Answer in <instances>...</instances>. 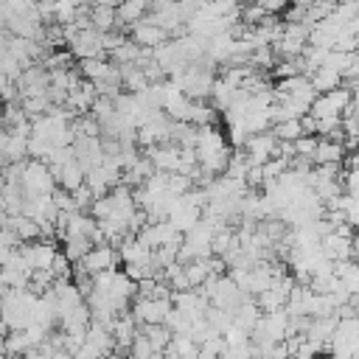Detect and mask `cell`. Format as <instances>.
Masks as SVG:
<instances>
[{
  "label": "cell",
  "instance_id": "cell-25",
  "mask_svg": "<svg viewBox=\"0 0 359 359\" xmlns=\"http://www.w3.org/2000/svg\"><path fill=\"white\" fill-rule=\"evenodd\" d=\"M53 151H56V146H53L50 140H42V137H31V140H28V157H34V160L48 163Z\"/></svg>",
  "mask_w": 359,
  "mask_h": 359
},
{
  "label": "cell",
  "instance_id": "cell-36",
  "mask_svg": "<svg viewBox=\"0 0 359 359\" xmlns=\"http://www.w3.org/2000/svg\"><path fill=\"white\" fill-rule=\"evenodd\" d=\"M62 3H70V6H76V8H84V6H90V0H62Z\"/></svg>",
  "mask_w": 359,
  "mask_h": 359
},
{
  "label": "cell",
  "instance_id": "cell-28",
  "mask_svg": "<svg viewBox=\"0 0 359 359\" xmlns=\"http://www.w3.org/2000/svg\"><path fill=\"white\" fill-rule=\"evenodd\" d=\"M317 143H320V137H317V135H303V137H297V140H294V157H306V160H314Z\"/></svg>",
  "mask_w": 359,
  "mask_h": 359
},
{
  "label": "cell",
  "instance_id": "cell-35",
  "mask_svg": "<svg viewBox=\"0 0 359 359\" xmlns=\"http://www.w3.org/2000/svg\"><path fill=\"white\" fill-rule=\"evenodd\" d=\"M348 31H351V34H356V36H359V14H356V17H353V20H351V25H348Z\"/></svg>",
  "mask_w": 359,
  "mask_h": 359
},
{
  "label": "cell",
  "instance_id": "cell-10",
  "mask_svg": "<svg viewBox=\"0 0 359 359\" xmlns=\"http://www.w3.org/2000/svg\"><path fill=\"white\" fill-rule=\"evenodd\" d=\"M129 36L140 45V48H160L163 42H168V31L165 28H160L157 22H151L149 17H143L140 22H135L132 28H129Z\"/></svg>",
  "mask_w": 359,
  "mask_h": 359
},
{
  "label": "cell",
  "instance_id": "cell-34",
  "mask_svg": "<svg viewBox=\"0 0 359 359\" xmlns=\"http://www.w3.org/2000/svg\"><path fill=\"white\" fill-rule=\"evenodd\" d=\"M123 0H90V6H109V8H118Z\"/></svg>",
  "mask_w": 359,
  "mask_h": 359
},
{
  "label": "cell",
  "instance_id": "cell-30",
  "mask_svg": "<svg viewBox=\"0 0 359 359\" xmlns=\"http://www.w3.org/2000/svg\"><path fill=\"white\" fill-rule=\"evenodd\" d=\"M135 359H149L151 353H154V348H151V342H149V337L140 331L137 334V339H135V345H132V351H129Z\"/></svg>",
  "mask_w": 359,
  "mask_h": 359
},
{
  "label": "cell",
  "instance_id": "cell-21",
  "mask_svg": "<svg viewBox=\"0 0 359 359\" xmlns=\"http://www.w3.org/2000/svg\"><path fill=\"white\" fill-rule=\"evenodd\" d=\"M216 121V107L213 104H205V101H194L191 104V112H188V123L194 126H213Z\"/></svg>",
  "mask_w": 359,
  "mask_h": 359
},
{
  "label": "cell",
  "instance_id": "cell-29",
  "mask_svg": "<svg viewBox=\"0 0 359 359\" xmlns=\"http://www.w3.org/2000/svg\"><path fill=\"white\" fill-rule=\"evenodd\" d=\"M219 359H255L252 342H247V345H227V351Z\"/></svg>",
  "mask_w": 359,
  "mask_h": 359
},
{
  "label": "cell",
  "instance_id": "cell-32",
  "mask_svg": "<svg viewBox=\"0 0 359 359\" xmlns=\"http://www.w3.org/2000/svg\"><path fill=\"white\" fill-rule=\"evenodd\" d=\"M342 188H345V194H351V196L359 199V168H356V171H345Z\"/></svg>",
  "mask_w": 359,
  "mask_h": 359
},
{
  "label": "cell",
  "instance_id": "cell-27",
  "mask_svg": "<svg viewBox=\"0 0 359 359\" xmlns=\"http://www.w3.org/2000/svg\"><path fill=\"white\" fill-rule=\"evenodd\" d=\"M269 14L258 6V3H250V6H241V22L247 25V28H255V25H261L264 20H266Z\"/></svg>",
  "mask_w": 359,
  "mask_h": 359
},
{
  "label": "cell",
  "instance_id": "cell-18",
  "mask_svg": "<svg viewBox=\"0 0 359 359\" xmlns=\"http://www.w3.org/2000/svg\"><path fill=\"white\" fill-rule=\"evenodd\" d=\"M90 20H93V28L101 31V34H109L118 28V8H109V6H90Z\"/></svg>",
  "mask_w": 359,
  "mask_h": 359
},
{
  "label": "cell",
  "instance_id": "cell-23",
  "mask_svg": "<svg viewBox=\"0 0 359 359\" xmlns=\"http://www.w3.org/2000/svg\"><path fill=\"white\" fill-rule=\"evenodd\" d=\"M272 132L278 135V140H297V137H303V135H306V129H303V121H300V118L272 123Z\"/></svg>",
  "mask_w": 359,
  "mask_h": 359
},
{
  "label": "cell",
  "instance_id": "cell-11",
  "mask_svg": "<svg viewBox=\"0 0 359 359\" xmlns=\"http://www.w3.org/2000/svg\"><path fill=\"white\" fill-rule=\"evenodd\" d=\"M137 320L132 317V311H123L118 320H115V325H112V337H115V351H121V353H126V351H132V345H135V339H137Z\"/></svg>",
  "mask_w": 359,
  "mask_h": 359
},
{
  "label": "cell",
  "instance_id": "cell-6",
  "mask_svg": "<svg viewBox=\"0 0 359 359\" xmlns=\"http://www.w3.org/2000/svg\"><path fill=\"white\" fill-rule=\"evenodd\" d=\"M278 135L272 132V129H266V132H258V135H250V140H247V146H244V154H247V160H250V165H264V163H269L272 157H278Z\"/></svg>",
  "mask_w": 359,
  "mask_h": 359
},
{
  "label": "cell",
  "instance_id": "cell-20",
  "mask_svg": "<svg viewBox=\"0 0 359 359\" xmlns=\"http://www.w3.org/2000/svg\"><path fill=\"white\" fill-rule=\"evenodd\" d=\"M168 351H174V353H177V356H182V359H196V356H199V351H202V345H199L191 334H174V339H171Z\"/></svg>",
  "mask_w": 359,
  "mask_h": 359
},
{
  "label": "cell",
  "instance_id": "cell-37",
  "mask_svg": "<svg viewBox=\"0 0 359 359\" xmlns=\"http://www.w3.org/2000/svg\"><path fill=\"white\" fill-rule=\"evenodd\" d=\"M292 3H294V6H303V8H309L314 0H292Z\"/></svg>",
  "mask_w": 359,
  "mask_h": 359
},
{
  "label": "cell",
  "instance_id": "cell-40",
  "mask_svg": "<svg viewBox=\"0 0 359 359\" xmlns=\"http://www.w3.org/2000/svg\"><path fill=\"white\" fill-rule=\"evenodd\" d=\"M353 359H359V339H356V345H353Z\"/></svg>",
  "mask_w": 359,
  "mask_h": 359
},
{
  "label": "cell",
  "instance_id": "cell-33",
  "mask_svg": "<svg viewBox=\"0 0 359 359\" xmlns=\"http://www.w3.org/2000/svg\"><path fill=\"white\" fill-rule=\"evenodd\" d=\"M348 112H351V115H356V118H359V84H353V107H351V109H348ZM348 112H345V115H348Z\"/></svg>",
  "mask_w": 359,
  "mask_h": 359
},
{
  "label": "cell",
  "instance_id": "cell-15",
  "mask_svg": "<svg viewBox=\"0 0 359 359\" xmlns=\"http://www.w3.org/2000/svg\"><path fill=\"white\" fill-rule=\"evenodd\" d=\"M3 227H11L17 233V238H20V244H28V241H39L42 238V227L31 216H25V213H20V216H6L3 213Z\"/></svg>",
  "mask_w": 359,
  "mask_h": 359
},
{
  "label": "cell",
  "instance_id": "cell-13",
  "mask_svg": "<svg viewBox=\"0 0 359 359\" xmlns=\"http://www.w3.org/2000/svg\"><path fill=\"white\" fill-rule=\"evenodd\" d=\"M219 151H227L224 135L216 126H202L199 129V137H196V157L199 160H208V157H213Z\"/></svg>",
  "mask_w": 359,
  "mask_h": 359
},
{
  "label": "cell",
  "instance_id": "cell-4",
  "mask_svg": "<svg viewBox=\"0 0 359 359\" xmlns=\"http://www.w3.org/2000/svg\"><path fill=\"white\" fill-rule=\"evenodd\" d=\"M171 311H174L171 297H137L132 303V317L140 325H165Z\"/></svg>",
  "mask_w": 359,
  "mask_h": 359
},
{
  "label": "cell",
  "instance_id": "cell-7",
  "mask_svg": "<svg viewBox=\"0 0 359 359\" xmlns=\"http://www.w3.org/2000/svg\"><path fill=\"white\" fill-rule=\"evenodd\" d=\"M20 252H22V258L28 261V266H31L34 272H42V269H50V266H53V261H56V255H59V247H56V241H50V238H39V241L20 244Z\"/></svg>",
  "mask_w": 359,
  "mask_h": 359
},
{
  "label": "cell",
  "instance_id": "cell-14",
  "mask_svg": "<svg viewBox=\"0 0 359 359\" xmlns=\"http://www.w3.org/2000/svg\"><path fill=\"white\" fill-rule=\"evenodd\" d=\"M28 140H31V137L14 135L11 129H6V132L0 135V151H3L6 165H8V163H22V160L28 157Z\"/></svg>",
  "mask_w": 359,
  "mask_h": 359
},
{
  "label": "cell",
  "instance_id": "cell-24",
  "mask_svg": "<svg viewBox=\"0 0 359 359\" xmlns=\"http://www.w3.org/2000/svg\"><path fill=\"white\" fill-rule=\"evenodd\" d=\"M93 247H95V244H93L90 238H65V250H62V252H65L73 264H81L84 255H87Z\"/></svg>",
  "mask_w": 359,
  "mask_h": 359
},
{
  "label": "cell",
  "instance_id": "cell-38",
  "mask_svg": "<svg viewBox=\"0 0 359 359\" xmlns=\"http://www.w3.org/2000/svg\"><path fill=\"white\" fill-rule=\"evenodd\" d=\"M149 359H165V351H154Z\"/></svg>",
  "mask_w": 359,
  "mask_h": 359
},
{
  "label": "cell",
  "instance_id": "cell-31",
  "mask_svg": "<svg viewBox=\"0 0 359 359\" xmlns=\"http://www.w3.org/2000/svg\"><path fill=\"white\" fill-rule=\"evenodd\" d=\"M289 3H292V0H258V6H261L269 17H278V14L289 11Z\"/></svg>",
  "mask_w": 359,
  "mask_h": 359
},
{
  "label": "cell",
  "instance_id": "cell-8",
  "mask_svg": "<svg viewBox=\"0 0 359 359\" xmlns=\"http://www.w3.org/2000/svg\"><path fill=\"white\" fill-rule=\"evenodd\" d=\"M67 50H70V56H76L79 62H84V59H101V56H107V50H104V34L95 31V28L79 31L76 39L67 45Z\"/></svg>",
  "mask_w": 359,
  "mask_h": 359
},
{
  "label": "cell",
  "instance_id": "cell-41",
  "mask_svg": "<svg viewBox=\"0 0 359 359\" xmlns=\"http://www.w3.org/2000/svg\"><path fill=\"white\" fill-rule=\"evenodd\" d=\"M98 359H112V353H109V356H98Z\"/></svg>",
  "mask_w": 359,
  "mask_h": 359
},
{
  "label": "cell",
  "instance_id": "cell-17",
  "mask_svg": "<svg viewBox=\"0 0 359 359\" xmlns=\"http://www.w3.org/2000/svg\"><path fill=\"white\" fill-rule=\"evenodd\" d=\"M348 157L345 143L342 140H331V137H320L317 151H314V165H339Z\"/></svg>",
  "mask_w": 359,
  "mask_h": 359
},
{
  "label": "cell",
  "instance_id": "cell-22",
  "mask_svg": "<svg viewBox=\"0 0 359 359\" xmlns=\"http://www.w3.org/2000/svg\"><path fill=\"white\" fill-rule=\"evenodd\" d=\"M140 331L149 337V342H151L154 351H168V345H171V339H174V334H171L168 325H143Z\"/></svg>",
  "mask_w": 359,
  "mask_h": 359
},
{
  "label": "cell",
  "instance_id": "cell-5",
  "mask_svg": "<svg viewBox=\"0 0 359 359\" xmlns=\"http://www.w3.org/2000/svg\"><path fill=\"white\" fill-rule=\"evenodd\" d=\"M171 132H174V121L165 112H157L151 121H146L137 129V146L143 149H154L163 143H171Z\"/></svg>",
  "mask_w": 359,
  "mask_h": 359
},
{
  "label": "cell",
  "instance_id": "cell-39",
  "mask_svg": "<svg viewBox=\"0 0 359 359\" xmlns=\"http://www.w3.org/2000/svg\"><path fill=\"white\" fill-rule=\"evenodd\" d=\"M165 359H182V356H177L174 351H165Z\"/></svg>",
  "mask_w": 359,
  "mask_h": 359
},
{
  "label": "cell",
  "instance_id": "cell-9",
  "mask_svg": "<svg viewBox=\"0 0 359 359\" xmlns=\"http://www.w3.org/2000/svg\"><path fill=\"white\" fill-rule=\"evenodd\" d=\"M118 261H121L118 247H112V244H95V247L84 255L81 266H84L90 275H101V272L118 269Z\"/></svg>",
  "mask_w": 359,
  "mask_h": 359
},
{
  "label": "cell",
  "instance_id": "cell-3",
  "mask_svg": "<svg viewBox=\"0 0 359 359\" xmlns=\"http://www.w3.org/2000/svg\"><path fill=\"white\" fill-rule=\"evenodd\" d=\"M353 107V87H337L331 93H323L317 95V101L311 104V112L314 118H342L348 109Z\"/></svg>",
  "mask_w": 359,
  "mask_h": 359
},
{
  "label": "cell",
  "instance_id": "cell-12",
  "mask_svg": "<svg viewBox=\"0 0 359 359\" xmlns=\"http://www.w3.org/2000/svg\"><path fill=\"white\" fill-rule=\"evenodd\" d=\"M180 157H182V149L177 143H163V146L149 149V160L154 163L157 171H165V174L180 171Z\"/></svg>",
  "mask_w": 359,
  "mask_h": 359
},
{
  "label": "cell",
  "instance_id": "cell-26",
  "mask_svg": "<svg viewBox=\"0 0 359 359\" xmlns=\"http://www.w3.org/2000/svg\"><path fill=\"white\" fill-rule=\"evenodd\" d=\"M165 325L171 328V334H191V328H194V320L185 314V311H180V309H174L171 314H168V320H165Z\"/></svg>",
  "mask_w": 359,
  "mask_h": 359
},
{
  "label": "cell",
  "instance_id": "cell-19",
  "mask_svg": "<svg viewBox=\"0 0 359 359\" xmlns=\"http://www.w3.org/2000/svg\"><path fill=\"white\" fill-rule=\"evenodd\" d=\"M309 79H311V84H314V90L323 95V93H331V90H337V87H342V73H337V70H331V67H317L314 73H309Z\"/></svg>",
  "mask_w": 359,
  "mask_h": 359
},
{
  "label": "cell",
  "instance_id": "cell-2",
  "mask_svg": "<svg viewBox=\"0 0 359 359\" xmlns=\"http://www.w3.org/2000/svg\"><path fill=\"white\" fill-rule=\"evenodd\" d=\"M20 188L25 194V199H34V196H50L59 188V182H56V177H53L48 163L28 160V165L22 171V180H20Z\"/></svg>",
  "mask_w": 359,
  "mask_h": 359
},
{
  "label": "cell",
  "instance_id": "cell-16",
  "mask_svg": "<svg viewBox=\"0 0 359 359\" xmlns=\"http://www.w3.org/2000/svg\"><path fill=\"white\" fill-rule=\"evenodd\" d=\"M118 252H121L123 266H129V264H154V250H149L137 236H129V238L118 247ZM154 269H157V266H154Z\"/></svg>",
  "mask_w": 359,
  "mask_h": 359
},
{
  "label": "cell",
  "instance_id": "cell-1",
  "mask_svg": "<svg viewBox=\"0 0 359 359\" xmlns=\"http://www.w3.org/2000/svg\"><path fill=\"white\" fill-rule=\"evenodd\" d=\"M213 67H216V65H210V62L205 59V65H202V62L188 65V70H185L180 79H171V81H177L188 98L202 101V98H208V95L213 93V84H216V79H219Z\"/></svg>",
  "mask_w": 359,
  "mask_h": 359
}]
</instances>
